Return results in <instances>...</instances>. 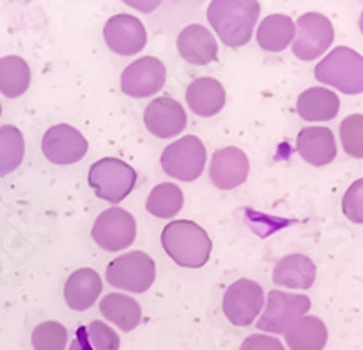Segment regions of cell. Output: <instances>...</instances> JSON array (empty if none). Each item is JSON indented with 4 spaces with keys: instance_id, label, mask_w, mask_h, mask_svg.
<instances>
[{
    "instance_id": "30",
    "label": "cell",
    "mask_w": 363,
    "mask_h": 350,
    "mask_svg": "<svg viewBox=\"0 0 363 350\" xmlns=\"http://www.w3.org/2000/svg\"><path fill=\"white\" fill-rule=\"evenodd\" d=\"M86 339L89 345L95 350H118L120 349V338L118 334L106 325L104 322H91L89 325L84 329Z\"/></svg>"
},
{
    "instance_id": "20",
    "label": "cell",
    "mask_w": 363,
    "mask_h": 350,
    "mask_svg": "<svg viewBox=\"0 0 363 350\" xmlns=\"http://www.w3.org/2000/svg\"><path fill=\"white\" fill-rule=\"evenodd\" d=\"M316 280V265L306 254H289L284 256L272 272V281L281 287L289 288H306L313 287Z\"/></svg>"
},
{
    "instance_id": "13",
    "label": "cell",
    "mask_w": 363,
    "mask_h": 350,
    "mask_svg": "<svg viewBox=\"0 0 363 350\" xmlns=\"http://www.w3.org/2000/svg\"><path fill=\"white\" fill-rule=\"evenodd\" d=\"M104 38L109 50L118 55H136L147 44V33L140 21L133 15H115L104 26Z\"/></svg>"
},
{
    "instance_id": "23",
    "label": "cell",
    "mask_w": 363,
    "mask_h": 350,
    "mask_svg": "<svg viewBox=\"0 0 363 350\" xmlns=\"http://www.w3.org/2000/svg\"><path fill=\"white\" fill-rule=\"evenodd\" d=\"M100 312L124 332H131L142 322V309L138 301L118 293L104 296V300L100 301Z\"/></svg>"
},
{
    "instance_id": "7",
    "label": "cell",
    "mask_w": 363,
    "mask_h": 350,
    "mask_svg": "<svg viewBox=\"0 0 363 350\" xmlns=\"http://www.w3.org/2000/svg\"><path fill=\"white\" fill-rule=\"evenodd\" d=\"M309 309L311 300L307 296L271 290L267 296V305L256 327L265 332L285 334L294 322L306 316Z\"/></svg>"
},
{
    "instance_id": "27",
    "label": "cell",
    "mask_w": 363,
    "mask_h": 350,
    "mask_svg": "<svg viewBox=\"0 0 363 350\" xmlns=\"http://www.w3.org/2000/svg\"><path fill=\"white\" fill-rule=\"evenodd\" d=\"M24 136L15 125L0 128V176L13 173L24 160Z\"/></svg>"
},
{
    "instance_id": "3",
    "label": "cell",
    "mask_w": 363,
    "mask_h": 350,
    "mask_svg": "<svg viewBox=\"0 0 363 350\" xmlns=\"http://www.w3.org/2000/svg\"><path fill=\"white\" fill-rule=\"evenodd\" d=\"M314 77L345 95H359L363 93V57L351 47L340 45L318 64Z\"/></svg>"
},
{
    "instance_id": "10",
    "label": "cell",
    "mask_w": 363,
    "mask_h": 350,
    "mask_svg": "<svg viewBox=\"0 0 363 350\" xmlns=\"http://www.w3.org/2000/svg\"><path fill=\"white\" fill-rule=\"evenodd\" d=\"M91 236L99 247L106 251H122L136 238V222L131 213L124 209H108L96 218Z\"/></svg>"
},
{
    "instance_id": "22",
    "label": "cell",
    "mask_w": 363,
    "mask_h": 350,
    "mask_svg": "<svg viewBox=\"0 0 363 350\" xmlns=\"http://www.w3.org/2000/svg\"><path fill=\"white\" fill-rule=\"evenodd\" d=\"M327 338L325 323L316 316L300 317L285 332V341L291 350H323Z\"/></svg>"
},
{
    "instance_id": "31",
    "label": "cell",
    "mask_w": 363,
    "mask_h": 350,
    "mask_svg": "<svg viewBox=\"0 0 363 350\" xmlns=\"http://www.w3.org/2000/svg\"><path fill=\"white\" fill-rule=\"evenodd\" d=\"M342 209L343 215L351 220V222L363 225V178L362 180H356L347 189V193L343 194Z\"/></svg>"
},
{
    "instance_id": "6",
    "label": "cell",
    "mask_w": 363,
    "mask_h": 350,
    "mask_svg": "<svg viewBox=\"0 0 363 350\" xmlns=\"http://www.w3.org/2000/svg\"><path fill=\"white\" fill-rule=\"evenodd\" d=\"M207 153L199 136L189 135L173 142L162 153V169L182 181H193L202 174Z\"/></svg>"
},
{
    "instance_id": "19",
    "label": "cell",
    "mask_w": 363,
    "mask_h": 350,
    "mask_svg": "<svg viewBox=\"0 0 363 350\" xmlns=\"http://www.w3.org/2000/svg\"><path fill=\"white\" fill-rule=\"evenodd\" d=\"M102 293V278L93 269H79L74 271L66 281L64 287V298L69 309L87 310L95 305L96 298Z\"/></svg>"
},
{
    "instance_id": "4",
    "label": "cell",
    "mask_w": 363,
    "mask_h": 350,
    "mask_svg": "<svg viewBox=\"0 0 363 350\" xmlns=\"http://www.w3.org/2000/svg\"><path fill=\"white\" fill-rule=\"evenodd\" d=\"M89 186L109 203L122 202L136 184V171L118 158H102L89 169Z\"/></svg>"
},
{
    "instance_id": "2",
    "label": "cell",
    "mask_w": 363,
    "mask_h": 350,
    "mask_svg": "<svg viewBox=\"0 0 363 350\" xmlns=\"http://www.w3.org/2000/svg\"><path fill=\"white\" fill-rule=\"evenodd\" d=\"M162 245L171 260L186 269H200L209 261L213 243L206 229L191 220H177L164 227Z\"/></svg>"
},
{
    "instance_id": "24",
    "label": "cell",
    "mask_w": 363,
    "mask_h": 350,
    "mask_svg": "<svg viewBox=\"0 0 363 350\" xmlns=\"http://www.w3.org/2000/svg\"><path fill=\"white\" fill-rule=\"evenodd\" d=\"M294 35H296V26H294L293 18L281 15V13H274L262 21L258 33H256V40L262 50L269 51V53H280L291 44Z\"/></svg>"
},
{
    "instance_id": "29",
    "label": "cell",
    "mask_w": 363,
    "mask_h": 350,
    "mask_svg": "<svg viewBox=\"0 0 363 350\" xmlns=\"http://www.w3.org/2000/svg\"><path fill=\"white\" fill-rule=\"evenodd\" d=\"M343 151L349 157L363 158V115H349L340 125Z\"/></svg>"
},
{
    "instance_id": "9",
    "label": "cell",
    "mask_w": 363,
    "mask_h": 350,
    "mask_svg": "<svg viewBox=\"0 0 363 350\" xmlns=\"http://www.w3.org/2000/svg\"><path fill=\"white\" fill-rule=\"evenodd\" d=\"M293 44L294 57L300 60H314L327 51L335 40V28L322 13H306L298 18V33Z\"/></svg>"
},
{
    "instance_id": "21",
    "label": "cell",
    "mask_w": 363,
    "mask_h": 350,
    "mask_svg": "<svg viewBox=\"0 0 363 350\" xmlns=\"http://www.w3.org/2000/svg\"><path fill=\"white\" fill-rule=\"evenodd\" d=\"M296 111L307 122H327L340 111V98L325 87H311L298 96Z\"/></svg>"
},
{
    "instance_id": "32",
    "label": "cell",
    "mask_w": 363,
    "mask_h": 350,
    "mask_svg": "<svg viewBox=\"0 0 363 350\" xmlns=\"http://www.w3.org/2000/svg\"><path fill=\"white\" fill-rule=\"evenodd\" d=\"M240 350H285L280 339L264 336V334H252L247 339H244Z\"/></svg>"
},
{
    "instance_id": "11",
    "label": "cell",
    "mask_w": 363,
    "mask_h": 350,
    "mask_svg": "<svg viewBox=\"0 0 363 350\" xmlns=\"http://www.w3.org/2000/svg\"><path fill=\"white\" fill-rule=\"evenodd\" d=\"M87 140L73 125L58 124L45 131L42 138L44 157L57 165H71L82 160L87 153Z\"/></svg>"
},
{
    "instance_id": "14",
    "label": "cell",
    "mask_w": 363,
    "mask_h": 350,
    "mask_svg": "<svg viewBox=\"0 0 363 350\" xmlns=\"http://www.w3.org/2000/svg\"><path fill=\"white\" fill-rule=\"evenodd\" d=\"M147 131L158 138L178 136L187 125V115L182 103L169 96H160L149 103L144 113Z\"/></svg>"
},
{
    "instance_id": "28",
    "label": "cell",
    "mask_w": 363,
    "mask_h": 350,
    "mask_svg": "<svg viewBox=\"0 0 363 350\" xmlns=\"http://www.w3.org/2000/svg\"><path fill=\"white\" fill-rule=\"evenodd\" d=\"M35 350H66L67 330L62 323L44 322L31 334Z\"/></svg>"
},
{
    "instance_id": "8",
    "label": "cell",
    "mask_w": 363,
    "mask_h": 350,
    "mask_svg": "<svg viewBox=\"0 0 363 350\" xmlns=\"http://www.w3.org/2000/svg\"><path fill=\"white\" fill-rule=\"evenodd\" d=\"M222 309L236 327H249L264 309V288L256 281L238 280L225 290Z\"/></svg>"
},
{
    "instance_id": "18",
    "label": "cell",
    "mask_w": 363,
    "mask_h": 350,
    "mask_svg": "<svg viewBox=\"0 0 363 350\" xmlns=\"http://www.w3.org/2000/svg\"><path fill=\"white\" fill-rule=\"evenodd\" d=\"M187 106L194 115L209 118L218 115L225 106V89L216 79L202 77L189 84L186 91Z\"/></svg>"
},
{
    "instance_id": "1",
    "label": "cell",
    "mask_w": 363,
    "mask_h": 350,
    "mask_svg": "<svg viewBox=\"0 0 363 350\" xmlns=\"http://www.w3.org/2000/svg\"><path fill=\"white\" fill-rule=\"evenodd\" d=\"M260 17V4L255 0H213L207 8V18L220 37L231 47L245 45L252 37Z\"/></svg>"
},
{
    "instance_id": "15",
    "label": "cell",
    "mask_w": 363,
    "mask_h": 350,
    "mask_svg": "<svg viewBox=\"0 0 363 350\" xmlns=\"http://www.w3.org/2000/svg\"><path fill=\"white\" fill-rule=\"evenodd\" d=\"M249 158L238 147L218 149L211 158L209 178L218 189L231 191L247 180Z\"/></svg>"
},
{
    "instance_id": "17",
    "label": "cell",
    "mask_w": 363,
    "mask_h": 350,
    "mask_svg": "<svg viewBox=\"0 0 363 350\" xmlns=\"http://www.w3.org/2000/svg\"><path fill=\"white\" fill-rule=\"evenodd\" d=\"M296 149L300 157L311 165H327L336 158V140L329 128H303L298 132Z\"/></svg>"
},
{
    "instance_id": "25",
    "label": "cell",
    "mask_w": 363,
    "mask_h": 350,
    "mask_svg": "<svg viewBox=\"0 0 363 350\" xmlns=\"http://www.w3.org/2000/svg\"><path fill=\"white\" fill-rule=\"evenodd\" d=\"M31 82V71L28 62L21 57L0 58V93L8 98H17L28 91Z\"/></svg>"
},
{
    "instance_id": "34",
    "label": "cell",
    "mask_w": 363,
    "mask_h": 350,
    "mask_svg": "<svg viewBox=\"0 0 363 350\" xmlns=\"http://www.w3.org/2000/svg\"><path fill=\"white\" fill-rule=\"evenodd\" d=\"M0 115H2V106H0Z\"/></svg>"
},
{
    "instance_id": "5",
    "label": "cell",
    "mask_w": 363,
    "mask_h": 350,
    "mask_svg": "<svg viewBox=\"0 0 363 350\" xmlns=\"http://www.w3.org/2000/svg\"><path fill=\"white\" fill-rule=\"evenodd\" d=\"M106 278L109 285L116 288L129 293H145L157 278V267L153 258L145 252H128L115 258L108 265Z\"/></svg>"
},
{
    "instance_id": "26",
    "label": "cell",
    "mask_w": 363,
    "mask_h": 350,
    "mask_svg": "<svg viewBox=\"0 0 363 350\" xmlns=\"http://www.w3.org/2000/svg\"><path fill=\"white\" fill-rule=\"evenodd\" d=\"M184 207V193L174 184H160L147 196L145 209L157 218H173Z\"/></svg>"
},
{
    "instance_id": "33",
    "label": "cell",
    "mask_w": 363,
    "mask_h": 350,
    "mask_svg": "<svg viewBox=\"0 0 363 350\" xmlns=\"http://www.w3.org/2000/svg\"><path fill=\"white\" fill-rule=\"evenodd\" d=\"M359 29H362V33H363V11H362V17H359Z\"/></svg>"
},
{
    "instance_id": "16",
    "label": "cell",
    "mask_w": 363,
    "mask_h": 350,
    "mask_svg": "<svg viewBox=\"0 0 363 350\" xmlns=\"http://www.w3.org/2000/svg\"><path fill=\"white\" fill-rule=\"evenodd\" d=\"M178 53L194 66H206L218 57V44L209 29L202 24H191L178 35Z\"/></svg>"
},
{
    "instance_id": "12",
    "label": "cell",
    "mask_w": 363,
    "mask_h": 350,
    "mask_svg": "<svg viewBox=\"0 0 363 350\" xmlns=\"http://www.w3.org/2000/svg\"><path fill=\"white\" fill-rule=\"evenodd\" d=\"M122 91L133 98H145L164 87L165 66L155 57H142L129 64L122 73Z\"/></svg>"
}]
</instances>
